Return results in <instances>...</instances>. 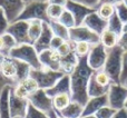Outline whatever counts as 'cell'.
I'll use <instances>...</instances> for the list:
<instances>
[{
  "label": "cell",
  "instance_id": "1",
  "mask_svg": "<svg viewBox=\"0 0 127 118\" xmlns=\"http://www.w3.org/2000/svg\"><path fill=\"white\" fill-rule=\"evenodd\" d=\"M93 72L94 70L87 63V57L79 58L75 70L69 75L71 86L70 96L72 101H76L83 106H85V104L88 101L89 97L87 94V88Z\"/></svg>",
  "mask_w": 127,
  "mask_h": 118
},
{
  "label": "cell",
  "instance_id": "2",
  "mask_svg": "<svg viewBox=\"0 0 127 118\" xmlns=\"http://www.w3.org/2000/svg\"><path fill=\"white\" fill-rule=\"evenodd\" d=\"M123 54L124 50L118 46L108 50L107 59H106L103 70L108 75L113 84H119L122 63H123Z\"/></svg>",
  "mask_w": 127,
  "mask_h": 118
},
{
  "label": "cell",
  "instance_id": "3",
  "mask_svg": "<svg viewBox=\"0 0 127 118\" xmlns=\"http://www.w3.org/2000/svg\"><path fill=\"white\" fill-rule=\"evenodd\" d=\"M10 58L21 60L24 62H27L32 69H41L42 66L39 61L38 53L35 49L33 45L31 44H22L17 45L12 50L10 51Z\"/></svg>",
  "mask_w": 127,
  "mask_h": 118
},
{
  "label": "cell",
  "instance_id": "4",
  "mask_svg": "<svg viewBox=\"0 0 127 118\" xmlns=\"http://www.w3.org/2000/svg\"><path fill=\"white\" fill-rule=\"evenodd\" d=\"M47 7H48V2L36 1L26 3L16 20H24V21L41 20L44 22H49V19L47 17Z\"/></svg>",
  "mask_w": 127,
  "mask_h": 118
},
{
  "label": "cell",
  "instance_id": "5",
  "mask_svg": "<svg viewBox=\"0 0 127 118\" xmlns=\"http://www.w3.org/2000/svg\"><path fill=\"white\" fill-rule=\"evenodd\" d=\"M63 71H55V70H50L47 68H41V69H31L30 77L33 78L37 83L39 89H49L55 84L59 80L64 76Z\"/></svg>",
  "mask_w": 127,
  "mask_h": 118
},
{
  "label": "cell",
  "instance_id": "6",
  "mask_svg": "<svg viewBox=\"0 0 127 118\" xmlns=\"http://www.w3.org/2000/svg\"><path fill=\"white\" fill-rule=\"evenodd\" d=\"M108 106L118 110L125 108L127 103V87L122 84H112L108 89Z\"/></svg>",
  "mask_w": 127,
  "mask_h": 118
},
{
  "label": "cell",
  "instance_id": "7",
  "mask_svg": "<svg viewBox=\"0 0 127 118\" xmlns=\"http://www.w3.org/2000/svg\"><path fill=\"white\" fill-rule=\"evenodd\" d=\"M108 50L100 44L93 45L90 48L89 54L87 55V63L94 71L97 70H101L104 68V65L107 59Z\"/></svg>",
  "mask_w": 127,
  "mask_h": 118
},
{
  "label": "cell",
  "instance_id": "8",
  "mask_svg": "<svg viewBox=\"0 0 127 118\" xmlns=\"http://www.w3.org/2000/svg\"><path fill=\"white\" fill-rule=\"evenodd\" d=\"M69 40L72 42H88L90 45H96L99 42L100 38L97 33L93 32L90 29L81 26H76L69 29Z\"/></svg>",
  "mask_w": 127,
  "mask_h": 118
},
{
  "label": "cell",
  "instance_id": "9",
  "mask_svg": "<svg viewBox=\"0 0 127 118\" xmlns=\"http://www.w3.org/2000/svg\"><path fill=\"white\" fill-rule=\"evenodd\" d=\"M28 27H29L28 21L15 20V21L10 22L8 29H7V32L10 36H12L13 39L17 42V45L30 44L28 38Z\"/></svg>",
  "mask_w": 127,
  "mask_h": 118
},
{
  "label": "cell",
  "instance_id": "10",
  "mask_svg": "<svg viewBox=\"0 0 127 118\" xmlns=\"http://www.w3.org/2000/svg\"><path fill=\"white\" fill-rule=\"evenodd\" d=\"M28 101L33 107L46 113V114H48L49 112H51L54 109L53 98L47 95L45 89H37L35 92H32L28 97Z\"/></svg>",
  "mask_w": 127,
  "mask_h": 118
},
{
  "label": "cell",
  "instance_id": "11",
  "mask_svg": "<svg viewBox=\"0 0 127 118\" xmlns=\"http://www.w3.org/2000/svg\"><path fill=\"white\" fill-rule=\"evenodd\" d=\"M65 8L67 10H69L71 12V15L75 18V22H76V26H81L85 20V18L88 15H90L92 12L96 11V9L90 8L88 6H85L83 3H79V2H75L71 0H68L67 3H66Z\"/></svg>",
  "mask_w": 127,
  "mask_h": 118
},
{
  "label": "cell",
  "instance_id": "12",
  "mask_svg": "<svg viewBox=\"0 0 127 118\" xmlns=\"http://www.w3.org/2000/svg\"><path fill=\"white\" fill-rule=\"evenodd\" d=\"M9 103H10L11 118H24L26 116L27 108L29 105L28 99L16 96L12 91V88L10 91V96H9Z\"/></svg>",
  "mask_w": 127,
  "mask_h": 118
},
{
  "label": "cell",
  "instance_id": "13",
  "mask_svg": "<svg viewBox=\"0 0 127 118\" xmlns=\"http://www.w3.org/2000/svg\"><path fill=\"white\" fill-rule=\"evenodd\" d=\"M38 57H39V61L42 68L60 71V56L56 50L46 49L38 54Z\"/></svg>",
  "mask_w": 127,
  "mask_h": 118
},
{
  "label": "cell",
  "instance_id": "14",
  "mask_svg": "<svg viewBox=\"0 0 127 118\" xmlns=\"http://www.w3.org/2000/svg\"><path fill=\"white\" fill-rule=\"evenodd\" d=\"M37 89H39V87H38L36 80L33 78H31L30 76L28 78H26L25 80L17 83L12 87V91L16 96L20 97V98H27V99Z\"/></svg>",
  "mask_w": 127,
  "mask_h": 118
},
{
  "label": "cell",
  "instance_id": "15",
  "mask_svg": "<svg viewBox=\"0 0 127 118\" xmlns=\"http://www.w3.org/2000/svg\"><path fill=\"white\" fill-rule=\"evenodd\" d=\"M25 7L24 0H0V8L3 9L10 22L15 21Z\"/></svg>",
  "mask_w": 127,
  "mask_h": 118
},
{
  "label": "cell",
  "instance_id": "16",
  "mask_svg": "<svg viewBox=\"0 0 127 118\" xmlns=\"http://www.w3.org/2000/svg\"><path fill=\"white\" fill-rule=\"evenodd\" d=\"M83 25L85 27H87L88 29H90L93 32L100 36L101 32L107 29L108 21L103 19V18H100L98 16V13H97L96 11H94V12H92L90 15H88L87 17L85 18Z\"/></svg>",
  "mask_w": 127,
  "mask_h": 118
},
{
  "label": "cell",
  "instance_id": "17",
  "mask_svg": "<svg viewBox=\"0 0 127 118\" xmlns=\"http://www.w3.org/2000/svg\"><path fill=\"white\" fill-rule=\"evenodd\" d=\"M108 106V97L107 95L99 97H93L89 98L88 101L84 106L83 110V116H90V115H95L100 108Z\"/></svg>",
  "mask_w": 127,
  "mask_h": 118
},
{
  "label": "cell",
  "instance_id": "18",
  "mask_svg": "<svg viewBox=\"0 0 127 118\" xmlns=\"http://www.w3.org/2000/svg\"><path fill=\"white\" fill-rule=\"evenodd\" d=\"M54 37V33L50 29L48 22H44V26H42V31L41 35L39 36L36 42L33 44V47L37 50V53H41V51L46 50V49H50V41Z\"/></svg>",
  "mask_w": 127,
  "mask_h": 118
},
{
  "label": "cell",
  "instance_id": "19",
  "mask_svg": "<svg viewBox=\"0 0 127 118\" xmlns=\"http://www.w3.org/2000/svg\"><path fill=\"white\" fill-rule=\"evenodd\" d=\"M47 95L49 97H55L57 95L62 94H68L70 95L71 92V86H70V76L69 75H64L62 78L55 84V86H53L51 88L46 90Z\"/></svg>",
  "mask_w": 127,
  "mask_h": 118
},
{
  "label": "cell",
  "instance_id": "20",
  "mask_svg": "<svg viewBox=\"0 0 127 118\" xmlns=\"http://www.w3.org/2000/svg\"><path fill=\"white\" fill-rule=\"evenodd\" d=\"M78 57L72 50L68 55L60 57V71H63L66 75H70L75 70L77 63H78Z\"/></svg>",
  "mask_w": 127,
  "mask_h": 118
},
{
  "label": "cell",
  "instance_id": "21",
  "mask_svg": "<svg viewBox=\"0 0 127 118\" xmlns=\"http://www.w3.org/2000/svg\"><path fill=\"white\" fill-rule=\"evenodd\" d=\"M12 86H6L0 94V118H11L9 96Z\"/></svg>",
  "mask_w": 127,
  "mask_h": 118
},
{
  "label": "cell",
  "instance_id": "22",
  "mask_svg": "<svg viewBox=\"0 0 127 118\" xmlns=\"http://www.w3.org/2000/svg\"><path fill=\"white\" fill-rule=\"evenodd\" d=\"M13 62H15V66H16V77H15L16 84L25 80L26 78H28L30 76V71L32 68L27 62H24L21 60H17V59H13Z\"/></svg>",
  "mask_w": 127,
  "mask_h": 118
},
{
  "label": "cell",
  "instance_id": "23",
  "mask_svg": "<svg viewBox=\"0 0 127 118\" xmlns=\"http://www.w3.org/2000/svg\"><path fill=\"white\" fill-rule=\"evenodd\" d=\"M83 110H84L83 105L71 100L67 107L64 108L63 110H60L58 113L65 118H80L83 116Z\"/></svg>",
  "mask_w": 127,
  "mask_h": 118
},
{
  "label": "cell",
  "instance_id": "24",
  "mask_svg": "<svg viewBox=\"0 0 127 118\" xmlns=\"http://www.w3.org/2000/svg\"><path fill=\"white\" fill-rule=\"evenodd\" d=\"M17 46V42L13 39L12 36H10L8 32L0 36V54L3 57H9L10 51Z\"/></svg>",
  "mask_w": 127,
  "mask_h": 118
},
{
  "label": "cell",
  "instance_id": "25",
  "mask_svg": "<svg viewBox=\"0 0 127 118\" xmlns=\"http://www.w3.org/2000/svg\"><path fill=\"white\" fill-rule=\"evenodd\" d=\"M108 89H109V87H104V86L99 85L96 81V79L94 78V76H93V75L90 76L89 83H88V88H87V94H88L89 98L107 95Z\"/></svg>",
  "mask_w": 127,
  "mask_h": 118
},
{
  "label": "cell",
  "instance_id": "26",
  "mask_svg": "<svg viewBox=\"0 0 127 118\" xmlns=\"http://www.w3.org/2000/svg\"><path fill=\"white\" fill-rule=\"evenodd\" d=\"M99 38H100L99 42H100L107 50H109V49H112V48H114V47L117 46L119 36L116 35L115 32H113V31L106 29V30H104L103 32H101V35L99 36Z\"/></svg>",
  "mask_w": 127,
  "mask_h": 118
},
{
  "label": "cell",
  "instance_id": "27",
  "mask_svg": "<svg viewBox=\"0 0 127 118\" xmlns=\"http://www.w3.org/2000/svg\"><path fill=\"white\" fill-rule=\"evenodd\" d=\"M28 22H29V27H28L29 42L31 45H33L36 42V40L39 38V36L41 35L44 21H41V20H31V21Z\"/></svg>",
  "mask_w": 127,
  "mask_h": 118
},
{
  "label": "cell",
  "instance_id": "28",
  "mask_svg": "<svg viewBox=\"0 0 127 118\" xmlns=\"http://www.w3.org/2000/svg\"><path fill=\"white\" fill-rule=\"evenodd\" d=\"M0 72L6 78L11 79L15 81L16 77V66L13 62V59L10 57H6L0 66Z\"/></svg>",
  "mask_w": 127,
  "mask_h": 118
},
{
  "label": "cell",
  "instance_id": "29",
  "mask_svg": "<svg viewBox=\"0 0 127 118\" xmlns=\"http://www.w3.org/2000/svg\"><path fill=\"white\" fill-rule=\"evenodd\" d=\"M48 24H49V26H50V29H51V31H53L54 36L62 38L65 41L69 40V29L68 28H66L64 25L58 22L57 20H56V21H49Z\"/></svg>",
  "mask_w": 127,
  "mask_h": 118
},
{
  "label": "cell",
  "instance_id": "30",
  "mask_svg": "<svg viewBox=\"0 0 127 118\" xmlns=\"http://www.w3.org/2000/svg\"><path fill=\"white\" fill-rule=\"evenodd\" d=\"M71 101V96L68 94H62L53 97V107L56 112H60L66 108Z\"/></svg>",
  "mask_w": 127,
  "mask_h": 118
},
{
  "label": "cell",
  "instance_id": "31",
  "mask_svg": "<svg viewBox=\"0 0 127 118\" xmlns=\"http://www.w3.org/2000/svg\"><path fill=\"white\" fill-rule=\"evenodd\" d=\"M96 12L100 18L108 21V19H110L115 15V6L110 3H99L96 9Z\"/></svg>",
  "mask_w": 127,
  "mask_h": 118
},
{
  "label": "cell",
  "instance_id": "32",
  "mask_svg": "<svg viewBox=\"0 0 127 118\" xmlns=\"http://www.w3.org/2000/svg\"><path fill=\"white\" fill-rule=\"evenodd\" d=\"M123 27L124 24L122 22V20L118 18V16L115 13L110 19H108V25H107V29L113 32H115L116 35L121 36L123 33Z\"/></svg>",
  "mask_w": 127,
  "mask_h": 118
},
{
  "label": "cell",
  "instance_id": "33",
  "mask_svg": "<svg viewBox=\"0 0 127 118\" xmlns=\"http://www.w3.org/2000/svg\"><path fill=\"white\" fill-rule=\"evenodd\" d=\"M65 10V7L59 6V4H49L47 7V17L49 21H56L59 19L62 13Z\"/></svg>",
  "mask_w": 127,
  "mask_h": 118
},
{
  "label": "cell",
  "instance_id": "34",
  "mask_svg": "<svg viewBox=\"0 0 127 118\" xmlns=\"http://www.w3.org/2000/svg\"><path fill=\"white\" fill-rule=\"evenodd\" d=\"M57 21L60 22L62 25H64V26L68 29H71V28H74V27H76V22H75L74 16H72L71 12H70L69 10H67L66 8Z\"/></svg>",
  "mask_w": 127,
  "mask_h": 118
},
{
  "label": "cell",
  "instance_id": "35",
  "mask_svg": "<svg viewBox=\"0 0 127 118\" xmlns=\"http://www.w3.org/2000/svg\"><path fill=\"white\" fill-rule=\"evenodd\" d=\"M93 45L88 44V42H75L74 46V51L75 54L77 55L78 58L81 57H87V55L89 54L90 48H92Z\"/></svg>",
  "mask_w": 127,
  "mask_h": 118
},
{
  "label": "cell",
  "instance_id": "36",
  "mask_svg": "<svg viewBox=\"0 0 127 118\" xmlns=\"http://www.w3.org/2000/svg\"><path fill=\"white\" fill-rule=\"evenodd\" d=\"M93 76H94V78L96 79L97 83H98L99 85L104 86V87H109V86L113 84L112 80H110V78L108 77V75L106 74L103 69L94 71L93 72Z\"/></svg>",
  "mask_w": 127,
  "mask_h": 118
},
{
  "label": "cell",
  "instance_id": "37",
  "mask_svg": "<svg viewBox=\"0 0 127 118\" xmlns=\"http://www.w3.org/2000/svg\"><path fill=\"white\" fill-rule=\"evenodd\" d=\"M24 118H49V116H48V114L37 109V108L33 107L31 104H29L28 108H27L26 116Z\"/></svg>",
  "mask_w": 127,
  "mask_h": 118
},
{
  "label": "cell",
  "instance_id": "38",
  "mask_svg": "<svg viewBox=\"0 0 127 118\" xmlns=\"http://www.w3.org/2000/svg\"><path fill=\"white\" fill-rule=\"evenodd\" d=\"M115 13L118 16V18L122 20L123 24L127 22V7L123 1L115 4Z\"/></svg>",
  "mask_w": 127,
  "mask_h": 118
},
{
  "label": "cell",
  "instance_id": "39",
  "mask_svg": "<svg viewBox=\"0 0 127 118\" xmlns=\"http://www.w3.org/2000/svg\"><path fill=\"white\" fill-rule=\"evenodd\" d=\"M115 113H116V109L112 108L110 106H105V107L100 108L95 114V117L96 118H113Z\"/></svg>",
  "mask_w": 127,
  "mask_h": 118
},
{
  "label": "cell",
  "instance_id": "40",
  "mask_svg": "<svg viewBox=\"0 0 127 118\" xmlns=\"http://www.w3.org/2000/svg\"><path fill=\"white\" fill-rule=\"evenodd\" d=\"M74 46H75V42L70 41V40H67V41H64L63 45L56 51L59 54L60 57H63V56H66L69 53H71V51L74 50Z\"/></svg>",
  "mask_w": 127,
  "mask_h": 118
},
{
  "label": "cell",
  "instance_id": "41",
  "mask_svg": "<svg viewBox=\"0 0 127 118\" xmlns=\"http://www.w3.org/2000/svg\"><path fill=\"white\" fill-rule=\"evenodd\" d=\"M9 25H10V21L7 18L6 12L3 11L2 8H0V36L7 32V29H8Z\"/></svg>",
  "mask_w": 127,
  "mask_h": 118
},
{
  "label": "cell",
  "instance_id": "42",
  "mask_svg": "<svg viewBox=\"0 0 127 118\" xmlns=\"http://www.w3.org/2000/svg\"><path fill=\"white\" fill-rule=\"evenodd\" d=\"M127 81V50L123 54V63H122V72L121 78H119V84L124 85Z\"/></svg>",
  "mask_w": 127,
  "mask_h": 118
},
{
  "label": "cell",
  "instance_id": "43",
  "mask_svg": "<svg viewBox=\"0 0 127 118\" xmlns=\"http://www.w3.org/2000/svg\"><path fill=\"white\" fill-rule=\"evenodd\" d=\"M16 83L13 80H11V79H8L6 78V77L3 76V75L0 72V94H1V91L3 90V88L6 87V86H15Z\"/></svg>",
  "mask_w": 127,
  "mask_h": 118
},
{
  "label": "cell",
  "instance_id": "44",
  "mask_svg": "<svg viewBox=\"0 0 127 118\" xmlns=\"http://www.w3.org/2000/svg\"><path fill=\"white\" fill-rule=\"evenodd\" d=\"M71 1L79 2V3H83L94 9H97V7L99 6V0H71Z\"/></svg>",
  "mask_w": 127,
  "mask_h": 118
},
{
  "label": "cell",
  "instance_id": "45",
  "mask_svg": "<svg viewBox=\"0 0 127 118\" xmlns=\"http://www.w3.org/2000/svg\"><path fill=\"white\" fill-rule=\"evenodd\" d=\"M117 46L121 47L124 51L127 50V32H123L118 38V42H117Z\"/></svg>",
  "mask_w": 127,
  "mask_h": 118
},
{
  "label": "cell",
  "instance_id": "46",
  "mask_svg": "<svg viewBox=\"0 0 127 118\" xmlns=\"http://www.w3.org/2000/svg\"><path fill=\"white\" fill-rule=\"evenodd\" d=\"M64 41H65V40H63L62 38L54 36L53 39H51V41H50V49H53V50H57V49L63 45Z\"/></svg>",
  "mask_w": 127,
  "mask_h": 118
},
{
  "label": "cell",
  "instance_id": "47",
  "mask_svg": "<svg viewBox=\"0 0 127 118\" xmlns=\"http://www.w3.org/2000/svg\"><path fill=\"white\" fill-rule=\"evenodd\" d=\"M113 118H127V108H122V109L116 110Z\"/></svg>",
  "mask_w": 127,
  "mask_h": 118
},
{
  "label": "cell",
  "instance_id": "48",
  "mask_svg": "<svg viewBox=\"0 0 127 118\" xmlns=\"http://www.w3.org/2000/svg\"><path fill=\"white\" fill-rule=\"evenodd\" d=\"M68 0H47L49 4H59V6L65 7L66 3H67Z\"/></svg>",
  "mask_w": 127,
  "mask_h": 118
},
{
  "label": "cell",
  "instance_id": "49",
  "mask_svg": "<svg viewBox=\"0 0 127 118\" xmlns=\"http://www.w3.org/2000/svg\"><path fill=\"white\" fill-rule=\"evenodd\" d=\"M122 2V0H99V3H110V4H117Z\"/></svg>",
  "mask_w": 127,
  "mask_h": 118
},
{
  "label": "cell",
  "instance_id": "50",
  "mask_svg": "<svg viewBox=\"0 0 127 118\" xmlns=\"http://www.w3.org/2000/svg\"><path fill=\"white\" fill-rule=\"evenodd\" d=\"M47 2V0H24L25 4L26 3H29V2Z\"/></svg>",
  "mask_w": 127,
  "mask_h": 118
},
{
  "label": "cell",
  "instance_id": "51",
  "mask_svg": "<svg viewBox=\"0 0 127 118\" xmlns=\"http://www.w3.org/2000/svg\"><path fill=\"white\" fill-rule=\"evenodd\" d=\"M123 32H127V22L124 24V27H123Z\"/></svg>",
  "mask_w": 127,
  "mask_h": 118
},
{
  "label": "cell",
  "instance_id": "52",
  "mask_svg": "<svg viewBox=\"0 0 127 118\" xmlns=\"http://www.w3.org/2000/svg\"><path fill=\"white\" fill-rule=\"evenodd\" d=\"M80 118H96L95 115H90V116H81Z\"/></svg>",
  "mask_w": 127,
  "mask_h": 118
},
{
  "label": "cell",
  "instance_id": "53",
  "mask_svg": "<svg viewBox=\"0 0 127 118\" xmlns=\"http://www.w3.org/2000/svg\"><path fill=\"white\" fill-rule=\"evenodd\" d=\"M6 58V57H3V56L0 54V66H1V63H2V61H3V59Z\"/></svg>",
  "mask_w": 127,
  "mask_h": 118
},
{
  "label": "cell",
  "instance_id": "54",
  "mask_svg": "<svg viewBox=\"0 0 127 118\" xmlns=\"http://www.w3.org/2000/svg\"><path fill=\"white\" fill-rule=\"evenodd\" d=\"M122 1H123V2H124V3H125V4H126V7H127V0H122Z\"/></svg>",
  "mask_w": 127,
  "mask_h": 118
},
{
  "label": "cell",
  "instance_id": "55",
  "mask_svg": "<svg viewBox=\"0 0 127 118\" xmlns=\"http://www.w3.org/2000/svg\"><path fill=\"white\" fill-rule=\"evenodd\" d=\"M124 85H125V86H126V87H127V81H126V83H125V84H124ZM125 108H127V103H126V105H125Z\"/></svg>",
  "mask_w": 127,
  "mask_h": 118
}]
</instances>
